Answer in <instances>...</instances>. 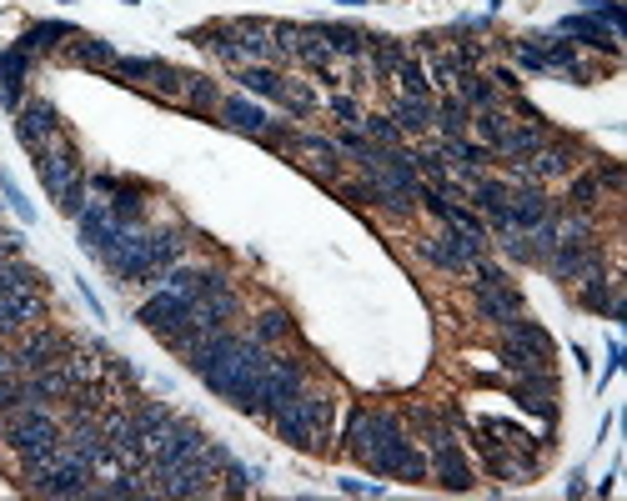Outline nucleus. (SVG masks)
Wrapping results in <instances>:
<instances>
[{"mask_svg":"<svg viewBox=\"0 0 627 501\" xmlns=\"http://www.w3.org/2000/svg\"><path fill=\"white\" fill-rule=\"evenodd\" d=\"M266 366H271V351L261 346V341H251V336H231V331H221L216 336V351L206 356V366L196 371L216 396H226L231 406H251V396H256V381L266 376Z\"/></svg>","mask_w":627,"mask_h":501,"instance_id":"f257e3e1","label":"nucleus"},{"mask_svg":"<svg viewBox=\"0 0 627 501\" xmlns=\"http://www.w3.org/2000/svg\"><path fill=\"white\" fill-rule=\"evenodd\" d=\"M36 171H41V186L46 196L66 211V216H81L86 211V191H91V176L81 166V156L66 146V136H56L41 156H36Z\"/></svg>","mask_w":627,"mask_h":501,"instance_id":"f03ea898","label":"nucleus"},{"mask_svg":"<svg viewBox=\"0 0 627 501\" xmlns=\"http://www.w3.org/2000/svg\"><path fill=\"white\" fill-rule=\"evenodd\" d=\"M301 391H306V371H301V361H291V356H271L266 376L256 381V396H251L246 416L271 421V411H276V406H286V401H291V396H301Z\"/></svg>","mask_w":627,"mask_h":501,"instance_id":"7ed1b4c3","label":"nucleus"},{"mask_svg":"<svg viewBox=\"0 0 627 501\" xmlns=\"http://www.w3.org/2000/svg\"><path fill=\"white\" fill-rule=\"evenodd\" d=\"M91 481H96V471L86 461H76L71 451H61L51 466H41V471L26 476V486L36 496H91Z\"/></svg>","mask_w":627,"mask_h":501,"instance_id":"20e7f679","label":"nucleus"},{"mask_svg":"<svg viewBox=\"0 0 627 501\" xmlns=\"http://www.w3.org/2000/svg\"><path fill=\"white\" fill-rule=\"evenodd\" d=\"M66 351H71V341H66L61 331L31 326V331H21V341H16V376H31V371H41V366H56Z\"/></svg>","mask_w":627,"mask_h":501,"instance_id":"39448f33","label":"nucleus"},{"mask_svg":"<svg viewBox=\"0 0 627 501\" xmlns=\"http://www.w3.org/2000/svg\"><path fill=\"white\" fill-rule=\"evenodd\" d=\"M56 136H61V116H56L51 101H26V106L16 111V141H21L31 156H41Z\"/></svg>","mask_w":627,"mask_h":501,"instance_id":"423d86ee","label":"nucleus"},{"mask_svg":"<svg viewBox=\"0 0 627 501\" xmlns=\"http://www.w3.org/2000/svg\"><path fill=\"white\" fill-rule=\"evenodd\" d=\"M271 426H276V436H281L286 446H296V451H311V446H317V421H311L306 391L291 396L286 406H276V411H271Z\"/></svg>","mask_w":627,"mask_h":501,"instance_id":"0eeeda50","label":"nucleus"},{"mask_svg":"<svg viewBox=\"0 0 627 501\" xmlns=\"http://www.w3.org/2000/svg\"><path fill=\"white\" fill-rule=\"evenodd\" d=\"M46 291H16V296H0V341L6 336H21L31 326L46 321Z\"/></svg>","mask_w":627,"mask_h":501,"instance_id":"6e6552de","label":"nucleus"},{"mask_svg":"<svg viewBox=\"0 0 627 501\" xmlns=\"http://www.w3.org/2000/svg\"><path fill=\"white\" fill-rule=\"evenodd\" d=\"M66 396H71V376H66L61 361L21 376V406H51V401H66Z\"/></svg>","mask_w":627,"mask_h":501,"instance_id":"1a4fd4ad","label":"nucleus"},{"mask_svg":"<svg viewBox=\"0 0 627 501\" xmlns=\"http://www.w3.org/2000/svg\"><path fill=\"white\" fill-rule=\"evenodd\" d=\"M81 221V241H86V251L101 261L106 251H111V241L121 236V221L111 216V206H101V201H86V211L76 216Z\"/></svg>","mask_w":627,"mask_h":501,"instance_id":"9d476101","label":"nucleus"},{"mask_svg":"<svg viewBox=\"0 0 627 501\" xmlns=\"http://www.w3.org/2000/svg\"><path fill=\"white\" fill-rule=\"evenodd\" d=\"M512 396L522 401V411H532V416H557V381H552V371L542 366V371H527V376H517V386H512Z\"/></svg>","mask_w":627,"mask_h":501,"instance_id":"9b49d317","label":"nucleus"},{"mask_svg":"<svg viewBox=\"0 0 627 501\" xmlns=\"http://www.w3.org/2000/svg\"><path fill=\"white\" fill-rule=\"evenodd\" d=\"M291 146L301 151V166H306L311 176L327 181V186H337V176H342V151H337V141H322V136H296Z\"/></svg>","mask_w":627,"mask_h":501,"instance_id":"f8f14e48","label":"nucleus"},{"mask_svg":"<svg viewBox=\"0 0 627 501\" xmlns=\"http://www.w3.org/2000/svg\"><path fill=\"white\" fill-rule=\"evenodd\" d=\"M467 196H472V201H477V211H482V216L497 226V236H502V231H517V226H512V191H507L502 181H487V176H477V186H472Z\"/></svg>","mask_w":627,"mask_h":501,"instance_id":"ddd939ff","label":"nucleus"},{"mask_svg":"<svg viewBox=\"0 0 627 501\" xmlns=\"http://www.w3.org/2000/svg\"><path fill=\"white\" fill-rule=\"evenodd\" d=\"M552 216H557V206L547 201L542 186H517V191H512V226H517V231H537V226H547Z\"/></svg>","mask_w":627,"mask_h":501,"instance_id":"4468645a","label":"nucleus"},{"mask_svg":"<svg viewBox=\"0 0 627 501\" xmlns=\"http://www.w3.org/2000/svg\"><path fill=\"white\" fill-rule=\"evenodd\" d=\"M477 316L492 321V326L522 316V296H517V286H507V281H502V286H477Z\"/></svg>","mask_w":627,"mask_h":501,"instance_id":"2eb2a0df","label":"nucleus"},{"mask_svg":"<svg viewBox=\"0 0 627 501\" xmlns=\"http://www.w3.org/2000/svg\"><path fill=\"white\" fill-rule=\"evenodd\" d=\"M432 471H437V481L447 486V491H467L472 486V466H467V456H462V446L457 441H447V446H432Z\"/></svg>","mask_w":627,"mask_h":501,"instance_id":"dca6fc26","label":"nucleus"},{"mask_svg":"<svg viewBox=\"0 0 627 501\" xmlns=\"http://www.w3.org/2000/svg\"><path fill=\"white\" fill-rule=\"evenodd\" d=\"M392 121H397L402 136H422V131H432V121H437V101H432V96H397Z\"/></svg>","mask_w":627,"mask_h":501,"instance_id":"f3484780","label":"nucleus"},{"mask_svg":"<svg viewBox=\"0 0 627 501\" xmlns=\"http://www.w3.org/2000/svg\"><path fill=\"white\" fill-rule=\"evenodd\" d=\"M502 346H517V351H527V356H537V361H552V336H547L542 326L522 321V316L502 321Z\"/></svg>","mask_w":627,"mask_h":501,"instance_id":"a211bd4d","label":"nucleus"},{"mask_svg":"<svg viewBox=\"0 0 627 501\" xmlns=\"http://www.w3.org/2000/svg\"><path fill=\"white\" fill-rule=\"evenodd\" d=\"M221 116H226V126H231V131L256 136V141L276 126V121H266V111H261V106H251V101H241V96H226V101H221Z\"/></svg>","mask_w":627,"mask_h":501,"instance_id":"6ab92c4d","label":"nucleus"},{"mask_svg":"<svg viewBox=\"0 0 627 501\" xmlns=\"http://www.w3.org/2000/svg\"><path fill=\"white\" fill-rule=\"evenodd\" d=\"M367 66H372V76L377 81H387V76H397V66L407 61V46L402 41H392V36H367Z\"/></svg>","mask_w":627,"mask_h":501,"instance_id":"aec40b11","label":"nucleus"},{"mask_svg":"<svg viewBox=\"0 0 627 501\" xmlns=\"http://www.w3.org/2000/svg\"><path fill=\"white\" fill-rule=\"evenodd\" d=\"M71 61L91 66V71H111L116 66V46L101 41V36H71Z\"/></svg>","mask_w":627,"mask_h":501,"instance_id":"412c9836","label":"nucleus"},{"mask_svg":"<svg viewBox=\"0 0 627 501\" xmlns=\"http://www.w3.org/2000/svg\"><path fill=\"white\" fill-rule=\"evenodd\" d=\"M552 141V131L547 126H512L502 141H497V151L507 156V161H522V156H532L537 146H547Z\"/></svg>","mask_w":627,"mask_h":501,"instance_id":"4be33fe9","label":"nucleus"},{"mask_svg":"<svg viewBox=\"0 0 627 501\" xmlns=\"http://www.w3.org/2000/svg\"><path fill=\"white\" fill-rule=\"evenodd\" d=\"M437 156H442L452 171H482V166H487V151H482V146H472L467 136H442Z\"/></svg>","mask_w":627,"mask_h":501,"instance_id":"5701e85b","label":"nucleus"},{"mask_svg":"<svg viewBox=\"0 0 627 501\" xmlns=\"http://www.w3.org/2000/svg\"><path fill=\"white\" fill-rule=\"evenodd\" d=\"M322 31V41L332 46V56H347V61H362L367 56V31H357V26H317Z\"/></svg>","mask_w":627,"mask_h":501,"instance_id":"b1692460","label":"nucleus"},{"mask_svg":"<svg viewBox=\"0 0 627 501\" xmlns=\"http://www.w3.org/2000/svg\"><path fill=\"white\" fill-rule=\"evenodd\" d=\"M146 246H151V271H156V281H161V271H171V266L181 261L186 236H181V231H156V236H146Z\"/></svg>","mask_w":627,"mask_h":501,"instance_id":"393cba45","label":"nucleus"},{"mask_svg":"<svg viewBox=\"0 0 627 501\" xmlns=\"http://www.w3.org/2000/svg\"><path fill=\"white\" fill-rule=\"evenodd\" d=\"M71 36H76L71 26H61V21H41V26H31L16 46H21V51H31V56H41V51H56L61 41H71Z\"/></svg>","mask_w":627,"mask_h":501,"instance_id":"a878e982","label":"nucleus"},{"mask_svg":"<svg viewBox=\"0 0 627 501\" xmlns=\"http://www.w3.org/2000/svg\"><path fill=\"white\" fill-rule=\"evenodd\" d=\"M442 136H467V126H472V106L452 91L447 101H437V121H432Z\"/></svg>","mask_w":627,"mask_h":501,"instance_id":"bb28decb","label":"nucleus"},{"mask_svg":"<svg viewBox=\"0 0 627 501\" xmlns=\"http://www.w3.org/2000/svg\"><path fill=\"white\" fill-rule=\"evenodd\" d=\"M236 81H241V86H246L251 96H266V101H276V96H281V81H286V76H281L276 66H241V71H236Z\"/></svg>","mask_w":627,"mask_h":501,"instance_id":"cd10ccee","label":"nucleus"},{"mask_svg":"<svg viewBox=\"0 0 627 501\" xmlns=\"http://www.w3.org/2000/svg\"><path fill=\"white\" fill-rule=\"evenodd\" d=\"M181 101H186L191 111H216V106H221V91H216L211 76H186V81H181Z\"/></svg>","mask_w":627,"mask_h":501,"instance_id":"c85d7f7f","label":"nucleus"},{"mask_svg":"<svg viewBox=\"0 0 627 501\" xmlns=\"http://www.w3.org/2000/svg\"><path fill=\"white\" fill-rule=\"evenodd\" d=\"M291 336V321H286V311H276V306H266L256 321H251V341H261V346H276V341H286Z\"/></svg>","mask_w":627,"mask_h":501,"instance_id":"c756f323","label":"nucleus"},{"mask_svg":"<svg viewBox=\"0 0 627 501\" xmlns=\"http://www.w3.org/2000/svg\"><path fill=\"white\" fill-rule=\"evenodd\" d=\"M452 91H457V96H462L472 111H487V106H497V86H492L487 76H472V71H467V76H462Z\"/></svg>","mask_w":627,"mask_h":501,"instance_id":"7c9ffc66","label":"nucleus"},{"mask_svg":"<svg viewBox=\"0 0 627 501\" xmlns=\"http://www.w3.org/2000/svg\"><path fill=\"white\" fill-rule=\"evenodd\" d=\"M472 126H477V136H482L487 146H497V141L512 131V116L497 111V106H487V111H472Z\"/></svg>","mask_w":627,"mask_h":501,"instance_id":"2f4dec72","label":"nucleus"},{"mask_svg":"<svg viewBox=\"0 0 627 501\" xmlns=\"http://www.w3.org/2000/svg\"><path fill=\"white\" fill-rule=\"evenodd\" d=\"M397 81H402V96H432V76H427V66L412 61V56L397 66Z\"/></svg>","mask_w":627,"mask_h":501,"instance_id":"473e14b6","label":"nucleus"},{"mask_svg":"<svg viewBox=\"0 0 627 501\" xmlns=\"http://www.w3.org/2000/svg\"><path fill=\"white\" fill-rule=\"evenodd\" d=\"M111 196H116V201H111V216H116L121 226H141V191H136V186H116Z\"/></svg>","mask_w":627,"mask_h":501,"instance_id":"72a5a7b5","label":"nucleus"},{"mask_svg":"<svg viewBox=\"0 0 627 501\" xmlns=\"http://www.w3.org/2000/svg\"><path fill=\"white\" fill-rule=\"evenodd\" d=\"M276 101H281L291 116H311V111H317V96H311V86H301V81H296V86L281 81V96H276Z\"/></svg>","mask_w":627,"mask_h":501,"instance_id":"f704fd0d","label":"nucleus"},{"mask_svg":"<svg viewBox=\"0 0 627 501\" xmlns=\"http://www.w3.org/2000/svg\"><path fill=\"white\" fill-rule=\"evenodd\" d=\"M357 131H367V141H377V146H397V141H402V131H397L392 116H362Z\"/></svg>","mask_w":627,"mask_h":501,"instance_id":"c9c22d12","label":"nucleus"},{"mask_svg":"<svg viewBox=\"0 0 627 501\" xmlns=\"http://www.w3.org/2000/svg\"><path fill=\"white\" fill-rule=\"evenodd\" d=\"M597 196H602L597 176H572V191H567V206H572V211H592Z\"/></svg>","mask_w":627,"mask_h":501,"instance_id":"e433bc0d","label":"nucleus"},{"mask_svg":"<svg viewBox=\"0 0 627 501\" xmlns=\"http://www.w3.org/2000/svg\"><path fill=\"white\" fill-rule=\"evenodd\" d=\"M306 406H311V421H317V446H327V436H332V411H337V401H332V396H306Z\"/></svg>","mask_w":627,"mask_h":501,"instance_id":"4c0bfd02","label":"nucleus"},{"mask_svg":"<svg viewBox=\"0 0 627 501\" xmlns=\"http://www.w3.org/2000/svg\"><path fill=\"white\" fill-rule=\"evenodd\" d=\"M156 66H161V61H151V56H116L111 71H121V76H131V81H151Z\"/></svg>","mask_w":627,"mask_h":501,"instance_id":"58836bf2","label":"nucleus"},{"mask_svg":"<svg viewBox=\"0 0 627 501\" xmlns=\"http://www.w3.org/2000/svg\"><path fill=\"white\" fill-rule=\"evenodd\" d=\"M181 81H186V71H171L166 61H161V66H156V76H151L156 96H166V101H181Z\"/></svg>","mask_w":627,"mask_h":501,"instance_id":"ea45409f","label":"nucleus"},{"mask_svg":"<svg viewBox=\"0 0 627 501\" xmlns=\"http://www.w3.org/2000/svg\"><path fill=\"white\" fill-rule=\"evenodd\" d=\"M332 116H337L342 126H352V131L362 126V106H357L352 96H332Z\"/></svg>","mask_w":627,"mask_h":501,"instance_id":"a19ab883","label":"nucleus"},{"mask_svg":"<svg viewBox=\"0 0 627 501\" xmlns=\"http://www.w3.org/2000/svg\"><path fill=\"white\" fill-rule=\"evenodd\" d=\"M11 406H21V376L16 371L0 376V411H11Z\"/></svg>","mask_w":627,"mask_h":501,"instance_id":"79ce46f5","label":"nucleus"},{"mask_svg":"<svg viewBox=\"0 0 627 501\" xmlns=\"http://www.w3.org/2000/svg\"><path fill=\"white\" fill-rule=\"evenodd\" d=\"M0 191H6V201H11V206H16V211H21L26 221H36V211H31V201H26V196H21V191H16V186L6 181V176H0Z\"/></svg>","mask_w":627,"mask_h":501,"instance_id":"37998d69","label":"nucleus"},{"mask_svg":"<svg viewBox=\"0 0 627 501\" xmlns=\"http://www.w3.org/2000/svg\"><path fill=\"white\" fill-rule=\"evenodd\" d=\"M597 186H607V191H622V186H627L622 166H602V171H597Z\"/></svg>","mask_w":627,"mask_h":501,"instance_id":"c03bdc74","label":"nucleus"},{"mask_svg":"<svg viewBox=\"0 0 627 501\" xmlns=\"http://www.w3.org/2000/svg\"><path fill=\"white\" fill-rule=\"evenodd\" d=\"M342 491H352V496H377L382 486H367V481H342Z\"/></svg>","mask_w":627,"mask_h":501,"instance_id":"a18cd8bd","label":"nucleus"}]
</instances>
